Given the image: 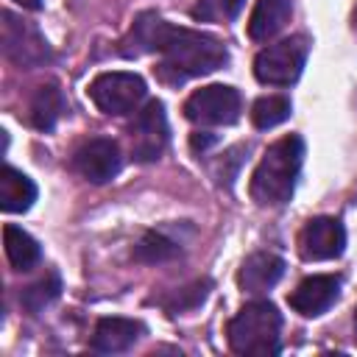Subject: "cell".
I'll list each match as a JSON object with an SVG mask.
<instances>
[{
    "label": "cell",
    "instance_id": "obj_1",
    "mask_svg": "<svg viewBox=\"0 0 357 357\" xmlns=\"http://www.w3.org/2000/svg\"><path fill=\"white\" fill-rule=\"evenodd\" d=\"M117 53L126 59L159 53L156 75L170 86H178L198 75H209L229 61V50L218 36L170 25L156 11H142L139 17H134L128 33L117 45Z\"/></svg>",
    "mask_w": 357,
    "mask_h": 357
},
{
    "label": "cell",
    "instance_id": "obj_2",
    "mask_svg": "<svg viewBox=\"0 0 357 357\" xmlns=\"http://www.w3.org/2000/svg\"><path fill=\"white\" fill-rule=\"evenodd\" d=\"M304 165V139L298 134H287L268 145L259 165L251 173V198L259 206H282L293 198L296 181Z\"/></svg>",
    "mask_w": 357,
    "mask_h": 357
},
{
    "label": "cell",
    "instance_id": "obj_3",
    "mask_svg": "<svg viewBox=\"0 0 357 357\" xmlns=\"http://www.w3.org/2000/svg\"><path fill=\"white\" fill-rule=\"evenodd\" d=\"M229 349L243 357H271L282 351V312L271 301H248L226 324Z\"/></svg>",
    "mask_w": 357,
    "mask_h": 357
},
{
    "label": "cell",
    "instance_id": "obj_4",
    "mask_svg": "<svg viewBox=\"0 0 357 357\" xmlns=\"http://www.w3.org/2000/svg\"><path fill=\"white\" fill-rule=\"evenodd\" d=\"M310 53V39L304 33L287 36L276 45H268L254 59V75L268 86H290L298 81Z\"/></svg>",
    "mask_w": 357,
    "mask_h": 357
},
{
    "label": "cell",
    "instance_id": "obj_5",
    "mask_svg": "<svg viewBox=\"0 0 357 357\" xmlns=\"http://www.w3.org/2000/svg\"><path fill=\"white\" fill-rule=\"evenodd\" d=\"M86 95L103 114L123 117V114H131L139 109V103L148 95V86H145L142 75H137V73L112 70V73L95 75Z\"/></svg>",
    "mask_w": 357,
    "mask_h": 357
},
{
    "label": "cell",
    "instance_id": "obj_6",
    "mask_svg": "<svg viewBox=\"0 0 357 357\" xmlns=\"http://www.w3.org/2000/svg\"><path fill=\"white\" fill-rule=\"evenodd\" d=\"M0 20H3L0 22V47L11 64L33 70L50 59V47L45 42V36L36 31V25L25 22L22 17L11 14L8 8L0 11Z\"/></svg>",
    "mask_w": 357,
    "mask_h": 357
},
{
    "label": "cell",
    "instance_id": "obj_7",
    "mask_svg": "<svg viewBox=\"0 0 357 357\" xmlns=\"http://www.w3.org/2000/svg\"><path fill=\"white\" fill-rule=\"evenodd\" d=\"M243 98L229 84H209L184 100V117L195 126H231L240 120Z\"/></svg>",
    "mask_w": 357,
    "mask_h": 357
},
{
    "label": "cell",
    "instance_id": "obj_8",
    "mask_svg": "<svg viewBox=\"0 0 357 357\" xmlns=\"http://www.w3.org/2000/svg\"><path fill=\"white\" fill-rule=\"evenodd\" d=\"M128 137H131V156L134 162H156L167 145V117H165V106L159 100H148L142 109H137L131 126H128Z\"/></svg>",
    "mask_w": 357,
    "mask_h": 357
},
{
    "label": "cell",
    "instance_id": "obj_9",
    "mask_svg": "<svg viewBox=\"0 0 357 357\" xmlns=\"http://www.w3.org/2000/svg\"><path fill=\"white\" fill-rule=\"evenodd\" d=\"M346 248V229L337 218H310L298 231V254L307 262L337 259Z\"/></svg>",
    "mask_w": 357,
    "mask_h": 357
},
{
    "label": "cell",
    "instance_id": "obj_10",
    "mask_svg": "<svg viewBox=\"0 0 357 357\" xmlns=\"http://www.w3.org/2000/svg\"><path fill=\"white\" fill-rule=\"evenodd\" d=\"M123 167V156H120V145L114 139L98 137L84 142L75 153H73V170L92 181V184H106L112 181Z\"/></svg>",
    "mask_w": 357,
    "mask_h": 357
},
{
    "label": "cell",
    "instance_id": "obj_11",
    "mask_svg": "<svg viewBox=\"0 0 357 357\" xmlns=\"http://www.w3.org/2000/svg\"><path fill=\"white\" fill-rule=\"evenodd\" d=\"M337 296H340V276L315 273L298 282V287L287 296V304L304 318H318L337 301Z\"/></svg>",
    "mask_w": 357,
    "mask_h": 357
},
{
    "label": "cell",
    "instance_id": "obj_12",
    "mask_svg": "<svg viewBox=\"0 0 357 357\" xmlns=\"http://www.w3.org/2000/svg\"><path fill=\"white\" fill-rule=\"evenodd\" d=\"M284 273V259L271 251H254L243 259L237 271V287L248 296H262L268 293Z\"/></svg>",
    "mask_w": 357,
    "mask_h": 357
},
{
    "label": "cell",
    "instance_id": "obj_13",
    "mask_svg": "<svg viewBox=\"0 0 357 357\" xmlns=\"http://www.w3.org/2000/svg\"><path fill=\"white\" fill-rule=\"evenodd\" d=\"M145 326L134 318H120V315H106L95 324V332H92V351L98 354H123L128 351L139 337H142Z\"/></svg>",
    "mask_w": 357,
    "mask_h": 357
},
{
    "label": "cell",
    "instance_id": "obj_14",
    "mask_svg": "<svg viewBox=\"0 0 357 357\" xmlns=\"http://www.w3.org/2000/svg\"><path fill=\"white\" fill-rule=\"evenodd\" d=\"M293 17V0H257L248 17V36L254 42H268Z\"/></svg>",
    "mask_w": 357,
    "mask_h": 357
},
{
    "label": "cell",
    "instance_id": "obj_15",
    "mask_svg": "<svg viewBox=\"0 0 357 357\" xmlns=\"http://www.w3.org/2000/svg\"><path fill=\"white\" fill-rule=\"evenodd\" d=\"M36 201V184L33 178H28L22 170L3 165L0 170V209L8 215L17 212H28Z\"/></svg>",
    "mask_w": 357,
    "mask_h": 357
},
{
    "label": "cell",
    "instance_id": "obj_16",
    "mask_svg": "<svg viewBox=\"0 0 357 357\" xmlns=\"http://www.w3.org/2000/svg\"><path fill=\"white\" fill-rule=\"evenodd\" d=\"M64 112V95L56 84H42L28 106V120L36 131H53Z\"/></svg>",
    "mask_w": 357,
    "mask_h": 357
},
{
    "label": "cell",
    "instance_id": "obj_17",
    "mask_svg": "<svg viewBox=\"0 0 357 357\" xmlns=\"http://www.w3.org/2000/svg\"><path fill=\"white\" fill-rule=\"evenodd\" d=\"M209 290H212V279H195V282H190V284H184V287H176V290L165 293V296H153L151 301L159 304V307L173 318V315L198 310V307L209 298Z\"/></svg>",
    "mask_w": 357,
    "mask_h": 357
},
{
    "label": "cell",
    "instance_id": "obj_18",
    "mask_svg": "<svg viewBox=\"0 0 357 357\" xmlns=\"http://www.w3.org/2000/svg\"><path fill=\"white\" fill-rule=\"evenodd\" d=\"M3 245H6V257H8V262H11L14 271H31L42 259L39 243L28 231H22L20 226H11L8 223L3 229Z\"/></svg>",
    "mask_w": 357,
    "mask_h": 357
},
{
    "label": "cell",
    "instance_id": "obj_19",
    "mask_svg": "<svg viewBox=\"0 0 357 357\" xmlns=\"http://www.w3.org/2000/svg\"><path fill=\"white\" fill-rule=\"evenodd\" d=\"M176 257H181V243H176L173 237H167L165 231H156V229L145 231L134 245V259L145 262V265H162Z\"/></svg>",
    "mask_w": 357,
    "mask_h": 357
},
{
    "label": "cell",
    "instance_id": "obj_20",
    "mask_svg": "<svg viewBox=\"0 0 357 357\" xmlns=\"http://www.w3.org/2000/svg\"><path fill=\"white\" fill-rule=\"evenodd\" d=\"M61 296V276L56 271H47L42 279H36L33 284L22 287L20 293V304L31 312V315H39L47 304H53L56 298Z\"/></svg>",
    "mask_w": 357,
    "mask_h": 357
},
{
    "label": "cell",
    "instance_id": "obj_21",
    "mask_svg": "<svg viewBox=\"0 0 357 357\" xmlns=\"http://www.w3.org/2000/svg\"><path fill=\"white\" fill-rule=\"evenodd\" d=\"M290 114H293V103L284 95H262L251 106V123L257 128H262V131L284 123Z\"/></svg>",
    "mask_w": 357,
    "mask_h": 357
},
{
    "label": "cell",
    "instance_id": "obj_22",
    "mask_svg": "<svg viewBox=\"0 0 357 357\" xmlns=\"http://www.w3.org/2000/svg\"><path fill=\"white\" fill-rule=\"evenodd\" d=\"M243 6H245V0H198L190 14L195 20H204V22H212V20H234L243 11Z\"/></svg>",
    "mask_w": 357,
    "mask_h": 357
},
{
    "label": "cell",
    "instance_id": "obj_23",
    "mask_svg": "<svg viewBox=\"0 0 357 357\" xmlns=\"http://www.w3.org/2000/svg\"><path fill=\"white\" fill-rule=\"evenodd\" d=\"M215 142H218V137L209 134V131H195V134H190V148H192L195 153H198V151L204 153V151H206L209 145H215Z\"/></svg>",
    "mask_w": 357,
    "mask_h": 357
},
{
    "label": "cell",
    "instance_id": "obj_24",
    "mask_svg": "<svg viewBox=\"0 0 357 357\" xmlns=\"http://www.w3.org/2000/svg\"><path fill=\"white\" fill-rule=\"evenodd\" d=\"M14 3L22 6V8H28V11H39L45 6V0H14Z\"/></svg>",
    "mask_w": 357,
    "mask_h": 357
},
{
    "label": "cell",
    "instance_id": "obj_25",
    "mask_svg": "<svg viewBox=\"0 0 357 357\" xmlns=\"http://www.w3.org/2000/svg\"><path fill=\"white\" fill-rule=\"evenodd\" d=\"M354 335H357V312H354Z\"/></svg>",
    "mask_w": 357,
    "mask_h": 357
},
{
    "label": "cell",
    "instance_id": "obj_26",
    "mask_svg": "<svg viewBox=\"0 0 357 357\" xmlns=\"http://www.w3.org/2000/svg\"><path fill=\"white\" fill-rule=\"evenodd\" d=\"M354 22H357V8H354Z\"/></svg>",
    "mask_w": 357,
    "mask_h": 357
}]
</instances>
